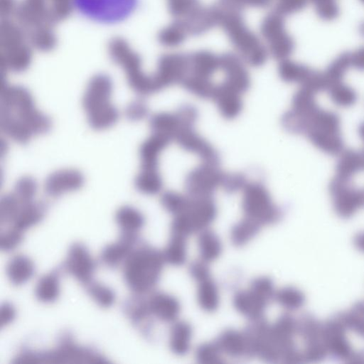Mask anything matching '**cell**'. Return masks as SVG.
Masks as SVG:
<instances>
[{"mask_svg": "<svg viewBox=\"0 0 364 364\" xmlns=\"http://www.w3.org/2000/svg\"><path fill=\"white\" fill-rule=\"evenodd\" d=\"M0 127L9 138L21 144L33 136L48 133L49 116L38 110L30 91L21 85H5L1 90Z\"/></svg>", "mask_w": 364, "mask_h": 364, "instance_id": "1", "label": "cell"}, {"mask_svg": "<svg viewBox=\"0 0 364 364\" xmlns=\"http://www.w3.org/2000/svg\"><path fill=\"white\" fill-rule=\"evenodd\" d=\"M164 263L161 252L148 245H136L123 262L126 284L135 294L151 291L160 279Z\"/></svg>", "mask_w": 364, "mask_h": 364, "instance_id": "2", "label": "cell"}, {"mask_svg": "<svg viewBox=\"0 0 364 364\" xmlns=\"http://www.w3.org/2000/svg\"><path fill=\"white\" fill-rule=\"evenodd\" d=\"M112 90V80L106 74L95 75L87 83L82 104L88 124L95 130L110 128L119 119V110L111 102Z\"/></svg>", "mask_w": 364, "mask_h": 364, "instance_id": "3", "label": "cell"}, {"mask_svg": "<svg viewBox=\"0 0 364 364\" xmlns=\"http://www.w3.org/2000/svg\"><path fill=\"white\" fill-rule=\"evenodd\" d=\"M304 135L317 149L332 156L340 154L344 149L341 132L339 116L328 110L318 108L306 117Z\"/></svg>", "mask_w": 364, "mask_h": 364, "instance_id": "4", "label": "cell"}, {"mask_svg": "<svg viewBox=\"0 0 364 364\" xmlns=\"http://www.w3.org/2000/svg\"><path fill=\"white\" fill-rule=\"evenodd\" d=\"M112 60L124 70L129 85L140 96H147L159 92L154 77L146 75L141 68V59L126 41L116 38L109 46Z\"/></svg>", "mask_w": 364, "mask_h": 364, "instance_id": "5", "label": "cell"}, {"mask_svg": "<svg viewBox=\"0 0 364 364\" xmlns=\"http://www.w3.org/2000/svg\"><path fill=\"white\" fill-rule=\"evenodd\" d=\"M217 215V207L212 196L191 197L186 210L174 216L171 233L187 237L208 228Z\"/></svg>", "mask_w": 364, "mask_h": 364, "instance_id": "6", "label": "cell"}, {"mask_svg": "<svg viewBox=\"0 0 364 364\" xmlns=\"http://www.w3.org/2000/svg\"><path fill=\"white\" fill-rule=\"evenodd\" d=\"M242 208L245 217L251 218L262 226L276 223L281 211L273 202L267 188L260 182H248L244 188Z\"/></svg>", "mask_w": 364, "mask_h": 364, "instance_id": "7", "label": "cell"}, {"mask_svg": "<svg viewBox=\"0 0 364 364\" xmlns=\"http://www.w3.org/2000/svg\"><path fill=\"white\" fill-rule=\"evenodd\" d=\"M137 0H74V6L85 16L100 23H114L128 17Z\"/></svg>", "mask_w": 364, "mask_h": 364, "instance_id": "8", "label": "cell"}, {"mask_svg": "<svg viewBox=\"0 0 364 364\" xmlns=\"http://www.w3.org/2000/svg\"><path fill=\"white\" fill-rule=\"evenodd\" d=\"M223 173L219 165L202 162L185 178V189L191 197H210L220 186Z\"/></svg>", "mask_w": 364, "mask_h": 364, "instance_id": "9", "label": "cell"}, {"mask_svg": "<svg viewBox=\"0 0 364 364\" xmlns=\"http://www.w3.org/2000/svg\"><path fill=\"white\" fill-rule=\"evenodd\" d=\"M329 191L336 211L342 216H349L364 206V188L354 186L351 179L336 176L330 182Z\"/></svg>", "mask_w": 364, "mask_h": 364, "instance_id": "10", "label": "cell"}, {"mask_svg": "<svg viewBox=\"0 0 364 364\" xmlns=\"http://www.w3.org/2000/svg\"><path fill=\"white\" fill-rule=\"evenodd\" d=\"M36 363L105 362L100 355L76 346L69 333L61 336L59 346L55 350L41 355H36Z\"/></svg>", "mask_w": 364, "mask_h": 364, "instance_id": "11", "label": "cell"}, {"mask_svg": "<svg viewBox=\"0 0 364 364\" xmlns=\"http://www.w3.org/2000/svg\"><path fill=\"white\" fill-rule=\"evenodd\" d=\"M95 267V261L85 245L75 242L70 245L63 263L65 272L86 284L92 280Z\"/></svg>", "mask_w": 364, "mask_h": 364, "instance_id": "12", "label": "cell"}, {"mask_svg": "<svg viewBox=\"0 0 364 364\" xmlns=\"http://www.w3.org/2000/svg\"><path fill=\"white\" fill-rule=\"evenodd\" d=\"M174 141L183 150L197 154L202 162L219 165L218 151L195 131L194 127H179Z\"/></svg>", "mask_w": 364, "mask_h": 364, "instance_id": "13", "label": "cell"}, {"mask_svg": "<svg viewBox=\"0 0 364 364\" xmlns=\"http://www.w3.org/2000/svg\"><path fill=\"white\" fill-rule=\"evenodd\" d=\"M85 177L75 168H63L51 173L44 183L46 193L52 198L79 190L83 186Z\"/></svg>", "mask_w": 364, "mask_h": 364, "instance_id": "14", "label": "cell"}, {"mask_svg": "<svg viewBox=\"0 0 364 364\" xmlns=\"http://www.w3.org/2000/svg\"><path fill=\"white\" fill-rule=\"evenodd\" d=\"M136 234L122 232L117 242L109 244L102 250L101 262L109 268L119 266L138 243Z\"/></svg>", "mask_w": 364, "mask_h": 364, "instance_id": "15", "label": "cell"}, {"mask_svg": "<svg viewBox=\"0 0 364 364\" xmlns=\"http://www.w3.org/2000/svg\"><path fill=\"white\" fill-rule=\"evenodd\" d=\"M212 100L220 115L226 119H235L242 109L241 94L224 82L216 86Z\"/></svg>", "mask_w": 364, "mask_h": 364, "instance_id": "16", "label": "cell"}, {"mask_svg": "<svg viewBox=\"0 0 364 364\" xmlns=\"http://www.w3.org/2000/svg\"><path fill=\"white\" fill-rule=\"evenodd\" d=\"M147 301L151 315L162 321H174L179 315L180 304L176 297L168 294L154 292Z\"/></svg>", "mask_w": 364, "mask_h": 364, "instance_id": "17", "label": "cell"}, {"mask_svg": "<svg viewBox=\"0 0 364 364\" xmlns=\"http://www.w3.org/2000/svg\"><path fill=\"white\" fill-rule=\"evenodd\" d=\"M233 304L240 314L252 321L264 318L268 303L250 289L236 293Z\"/></svg>", "mask_w": 364, "mask_h": 364, "instance_id": "18", "label": "cell"}, {"mask_svg": "<svg viewBox=\"0 0 364 364\" xmlns=\"http://www.w3.org/2000/svg\"><path fill=\"white\" fill-rule=\"evenodd\" d=\"M171 141L154 134L144 140L139 147L141 169H158L160 154Z\"/></svg>", "mask_w": 364, "mask_h": 364, "instance_id": "19", "label": "cell"}, {"mask_svg": "<svg viewBox=\"0 0 364 364\" xmlns=\"http://www.w3.org/2000/svg\"><path fill=\"white\" fill-rule=\"evenodd\" d=\"M220 67L226 74L224 83L240 94L247 91L250 86V79L247 72L237 60L224 58L220 62Z\"/></svg>", "mask_w": 364, "mask_h": 364, "instance_id": "20", "label": "cell"}, {"mask_svg": "<svg viewBox=\"0 0 364 364\" xmlns=\"http://www.w3.org/2000/svg\"><path fill=\"white\" fill-rule=\"evenodd\" d=\"M364 171V149H343L338 154L336 165V176L351 179L357 173Z\"/></svg>", "mask_w": 364, "mask_h": 364, "instance_id": "21", "label": "cell"}, {"mask_svg": "<svg viewBox=\"0 0 364 364\" xmlns=\"http://www.w3.org/2000/svg\"><path fill=\"white\" fill-rule=\"evenodd\" d=\"M35 267L33 261L23 255H16L8 262L6 267L9 282L15 286L27 282L33 275Z\"/></svg>", "mask_w": 364, "mask_h": 364, "instance_id": "22", "label": "cell"}, {"mask_svg": "<svg viewBox=\"0 0 364 364\" xmlns=\"http://www.w3.org/2000/svg\"><path fill=\"white\" fill-rule=\"evenodd\" d=\"M46 210V205L43 202L33 200L22 203L11 227L23 231L39 223L44 217Z\"/></svg>", "mask_w": 364, "mask_h": 364, "instance_id": "23", "label": "cell"}, {"mask_svg": "<svg viewBox=\"0 0 364 364\" xmlns=\"http://www.w3.org/2000/svg\"><path fill=\"white\" fill-rule=\"evenodd\" d=\"M222 353L232 358L247 355V341L244 332L235 329L224 331L215 341Z\"/></svg>", "mask_w": 364, "mask_h": 364, "instance_id": "24", "label": "cell"}, {"mask_svg": "<svg viewBox=\"0 0 364 364\" xmlns=\"http://www.w3.org/2000/svg\"><path fill=\"white\" fill-rule=\"evenodd\" d=\"M149 126L152 134L173 141L179 129V122L175 112H161L151 116Z\"/></svg>", "mask_w": 364, "mask_h": 364, "instance_id": "25", "label": "cell"}, {"mask_svg": "<svg viewBox=\"0 0 364 364\" xmlns=\"http://www.w3.org/2000/svg\"><path fill=\"white\" fill-rule=\"evenodd\" d=\"M31 61V50L23 44L5 49L1 58V63L5 68L15 73L26 70Z\"/></svg>", "mask_w": 364, "mask_h": 364, "instance_id": "26", "label": "cell"}, {"mask_svg": "<svg viewBox=\"0 0 364 364\" xmlns=\"http://www.w3.org/2000/svg\"><path fill=\"white\" fill-rule=\"evenodd\" d=\"M192 328L184 321H176L170 332L169 346L171 351L178 355L186 354L191 347Z\"/></svg>", "mask_w": 364, "mask_h": 364, "instance_id": "27", "label": "cell"}, {"mask_svg": "<svg viewBox=\"0 0 364 364\" xmlns=\"http://www.w3.org/2000/svg\"><path fill=\"white\" fill-rule=\"evenodd\" d=\"M115 220L123 232L137 233L145 223L143 214L130 205H123L116 212Z\"/></svg>", "mask_w": 364, "mask_h": 364, "instance_id": "28", "label": "cell"}, {"mask_svg": "<svg viewBox=\"0 0 364 364\" xmlns=\"http://www.w3.org/2000/svg\"><path fill=\"white\" fill-rule=\"evenodd\" d=\"M198 245L201 259L206 262L217 259L223 250L219 237L208 228L200 232Z\"/></svg>", "mask_w": 364, "mask_h": 364, "instance_id": "29", "label": "cell"}, {"mask_svg": "<svg viewBox=\"0 0 364 364\" xmlns=\"http://www.w3.org/2000/svg\"><path fill=\"white\" fill-rule=\"evenodd\" d=\"M34 294L41 302H54L60 294L58 273H48L39 278L35 287Z\"/></svg>", "mask_w": 364, "mask_h": 364, "instance_id": "30", "label": "cell"}, {"mask_svg": "<svg viewBox=\"0 0 364 364\" xmlns=\"http://www.w3.org/2000/svg\"><path fill=\"white\" fill-rule=\"evenodd\" d=\"M134 186L141 193L153 196L163 188V179L158 169H141L134 179Z\"/></svg>", "mask_w": 364, "mask_h": 364, "instance_id": "31", "label": "cell"}, {"mask_svg": "<svg viewBox=\"0 0 364 364\" xmlns=\"http://www.w3.org/2000/svg\"><path fill=\"white\" fill-rule=\"evenodd\" d=\"M197 300L200 307L206 312H213L218 309L219 293L211 278L198 282Z\"/></svg>", "mask_w": 364, "mask_h": 364, "instance_id": "32", "label": "cell"}, {"mask_svg": "<svg viewBox=\"0 0 364 364\" xmlns=\"http://www.w3.org/2000/svg\"><path fill=\"white\" fill-rule=\"evenodd\" d=\"M261 227L255 220L245 217L231 230L230 239L232 244L237 247L245 245L259 232Z\"/></svg>", "mask_w": 364, "mask_h": 364, "instance_id": "33", "label": "cell"}, {"mask_svg": "<svg viewBox=\"0 0 364 364\" xmlns=\"http://www.w3.org/2000/svg\"><path fill=\"white\" fill-rule=\"evenodd\" d=\"M313 69L309 67L289 60H282L279 66L281 79L288 83L304 84Z\"/></svg>", "mask_w": 364, "mask_h": 364, "instance_id": "34", "label": "cell"}, {"mask_svg": "<svg viewBox=\"0 0 364 364\" xmlns=\"http://www.w3.org/2000/svg\"><path fill=\"white\" fill-rule=\"evenodd\" d=\"M181 85L188 92L203 100H212L217 86L210 77L196 75L186 76Z\"/></svg>", "mask_w": 364, "mask_h": 364, "instance_id": "35", "label": "cell"}, {"mask_svg": "<svg viewBox=\"0 0 364 364\" xmlns=\"http://www.w3.org/2000/svg\"><path fill=\"white\" fill-rule=\"evenodd\" d=\"M186 237L171 234V237L162 252L165 262L173 266H181L186 260Z\"/></svg>", "mask_w": 364, "mask_h": 364, "instance_id": "36", "label": "cell"}, {"mask_svg": "<svg viewBox=\"0 0 364 364\" xmlns=\"http://www.w3.org/2000/svg\"><path fill=\"white\" fill-rule=\"evenodd\" d=\"M140 294H136L129 298L123 306L124 312L133 324L141 325L151 315L147 300L141 298Z\"/></svg>", "mask_w": 364, "mask_h": 364, "instance_id": "37", "label": "cell"}, {"mask_svg": "<svg viewBox=\"0 0 364 364\" xmlns=\"http://www.w3.org/2000/svg\"><path fill=\"white\" fill-rule=\"evenodd\" d=\"M327 90L331 102L339 107H350L358 100L355 90L343 82L332 85Z\"/></svg>", "mask_w": 364, "mask_h": 364, "instance_id": "38", "label": "cell"}, {"mask_svg": "<svg viewBox=\"0 0 364 364\" xmlns=\"http://www.w3.org/2000/svg\"><path fill=\"white\" fill-rule=\"evenodd\" d=\"M350 67V53H343L336 58L323 72L328 87L343 82L345 75Z\"/></svg>", "mask_w": 364, "mask_h": 364, "instance_id": "39", "label": "cell"}, {"mask_svg": "<svg viewBox=\"0 0 364 364\" xmlns=\"http://www.w3.org/2000/svg\"><path fill=\"white\" fill-rule=\"evenodd\" d=\"M318 108L314 93L300 87L293 95L291 109L296 112L309 116Z\"/></svg>", "mask_w": 364, "mask_h": 364, "instance_id": "40", "label": "cell"}, {"mask_svg": "<svg viewBox=\"0 0 364 364\" xmlns=\"http://www.w3.org/2000/svg\"><path fill=\"white\" fill-rule=\"evenodd\" d=\"M85 286L87 294L99 306L107 309L114 303V292L109 287L92 280Z\"/></svg>", "mask_w": 364, "mask_h": 364, "instance_id": "41", "label": "cell"}, {"mask_svg": "<svg viewBox=\"0 0 364 364\" xmlns=\"http://www.w3.org/2000/svg\"><path fill=\"white\" fill-rule=\"evenodd\" d=\"M162 207L174 216L184 213L189 204L190 196L175 191L164 192L160 198Z\"/></svg>", "mask_w": 364, "mask_h": 364, "instance_id": "42", "label": "cell"}, {"mask_svg": "<svg viewBox=\"0 0 364 364\" xmlns=\"http://www.w3.org/2000/svg\"><path fill=\"white\" fill-rule=\"evenodd\" d=\"M22 202L14 193L4 195L0 200V221L3 224H11L17 215Z\"/></svg>", "mask_w": 364, "mask_h": 364, "instance_id": "43", "label": "cell"}, {"mask_svg": "<svg viewBox=\"0 0 364 364\" xmlns=\"http://www.w3.org/2000/svg\"><path fill=\"white\" fill-rule=\"evenodd\" d=\"M37 191L36 181L31 176H25L17 180L13 193L22 203H27L34 200Z\"/></svg>", "mask_w": 364, "mask_h": 364, "instance_id": "44", "label": "cell"}, {"mask_svg": "<svg viewBox=\"0 0 364 364\" xmlns=\"http://www.w3.org/2000/svg\"><path fill=\"white\" fill-rule=\"evenodd\" d=\"M31 42L41 50H49L55 43V37L48 25H42L33 29Z\"/></svg>", "mask_w": 364, "mask_h": 364, "instance_id": "45", "label": "cell"}, {"mask_svg": "<svg viewBox=\"0 0 364 364\" xmlns=\"http://www.w3.org/2000/svg\"><path fill=\"white\" fill-rule=\"evenodd\" d=\"M222 352L215 342L201 344L196 350V358L198 362L205 364L221 362Z\"/></svg>", "mask_w": 364, "mask_h": 364, "instance_id": "46", "label": "cell"}, {"mask_svg": "<svg viewBox=\"0 0 364 364\" xmlns=\"http://www.w3.org/2000/svg\"><path fill=\"white\" fill-rule=\"evenodd\" d=\"M274 299L283 307L288 309H295L302 303V296L296 289L285 287L275 293Z\"/></svg>", "mask_w": 364, "mask_h": 364, "instance_id": "47", "label": "cell"}, {"mask_svg": "<svg viewBox=\"0 0 364 364\" xmlns=\"http://www.w3.org/2000/svg\"><path fill=\"white\" fill-rule=\"evenodd\" d=\"M250 289L268 304L274 298L276 293L272 280L267 277L255 279Z\"/></svg>", "mask_w": 364, "mask_h": 364, "instance_id": "48", "label": "cell"}, {"mask_svg": "<svg viewBox=\"0 0 364 364\" xmlns=\"http://www.w3.org/2000/svg\"><path fill=\"white\" fill-rule=\"evenodd\" d=\"M247 183L245 175L242 173H223L220 187L231 194L243 190Z\"/></svg>", "mask_w": 364, "mask_h": 364, "instance_id": "49", "label": "cell"}, {"mask_svg": "<svg viewBox=\"0 0 364 364\" xmlns=\"http://www.w3.org/2000/svg\"><path fill=\"white\" fill-rule=\"evenodd\" d=\"M22 240V231L11 227L1 234L0 248L4 252L12 251L21 243Z\"/></svg>", "mask_w": 364, "mask_h": 364, "instance_id": "50", "label": "cell"}, {"mask_svg": "<svg viewBox=\"0 0 364 364\" xmlns=\"http://www.w3.org/2000/svg\"><path fill=\"white\" fill-rule=\"evenodd\" d=\"M124 114L129 121L139 122L147 117L149 108L144 100L137 99L127 105L124 109Z\"/></svg>", "mask_w": 364, "mask_h": 364, "instance_id": "51", "label": "cell"}, {"mask_svg": "<svg viewBox=\"0 0 364 364\" xmlns=\"http://www.w3.org/2000/svg\"><path fill=\"white\" fill-rule=\"evenodd\" d=\"M318 16L324 21H332L339 15V7L336 0H323L314 4Z\"/></svg>", "mask_w": 364, "mask_h": 364, "instance_id": "52", "label": "cell"}, {"mask_svg": "<svg viewBox=\"0 0 364 364\" xmlns=\"http://www.w3.org/2000/svg\"><path fill=\"white\" fill-rule=\"evenodd\" d=\"M175 113L179 122V127H194L198 117L197 109L189 104L181 105Z\"/></svg>", "mask_w": 364, "mask_h": 364, "instance_id": "53", "label": "cell"}, {"mask_svg": "<svg viewBox=\"0 0 364 364\" xmlns=\"http://www.w3.org/2000/svg\"><path fill=\"white\" fill-rule=\"evenodd\" d=\"M72 6H74V0H50V11L53 21L68 16Z\"/></svg>", "mask_w": 364, "mask_h": 364, "instance_id": "54", "label": "cell"}, {"mask_svg": "<svg viewBox=\"0 0 364 364\" xmlns=\"http://www.w3.org/2000/svg\"><path fill=\"white\" fill-rule=\"evenodd\" d=\"M207 263L200 259L193 262L190 266L191 276L198 282L210 278V273Z\"/></svg>", "mask_w": 364, "mask_h": 364, "instance_id": "55", "label": "cell"}, {"mask_svg": "<svg viewBox=\"0 0 364 364\" xmlns=\"http://www.w3.org/2000/svg\"><path fill=\"white\" fill-rule=\"evenodd\" d=\"M16 311L13 305L9 302L1 304L0 309V326L3 327L10 323L15 318Z\"/></svg>", "mask_w": 364, "mask_h": 364, "instance_id": "56", "label": "cell"}, {"mask_svg": "<svg viewBox=\"0 0 364 364\" xmlns=\"http://www.w3.org/2000/svg\"><path fill=\"white\" fill-rule=\"evenodd\" d=\"M350 59L351 67L359 71H364V46L350 53Z\"/></svg>", "mask_w": 364, "mask_h": 364, "instance_id": "57", "label": "cell"}, {"mask_svg": "<svg viewBox=\"0 0 364 364\" xmlns=\"http://www.w3.org/2000/svg\"><path fill=\"white\" fill-rule=\"evenodd\" d=\"M358 132L360 138L364 142V122H361L358 129Z\"/></svg>", "mask_w": 364, "mask_h": 364, "instance_id": "58", "label": "cell"}, {"mask_svg": "<svg viewBox=\"0 0 364 364\" xmlns=\"http://www.w3.org/2000/svg\"><path fill=\"white\" fill-rule=\"evenodd\" d=\"M359 33L364 38V21L359 26Z\"/></svg>", "mask_w": 364, "mask_h": 364, "instance_id": "59", "label": "cell"}, {"mask_svg": "<svg viewBox=\"0 0 364 364\" xmlns=\"http://www.w3.org/2000/svg\"><path fill=\"white\" fill-rule=\"evenodd\" d=\"M310 1H311L314 4L317 3V2H319V1H323V0H309Z\"/></svg>", "mask_w": 364, "mask_h": 364, "instance_id": "60", "label": "cell"}, {"mask_svg": "<svg viewBox=\"0 0 364 364\" xmlns=\"http://www.w3.org/2000/svg\"><path fill=\"white\" fill-rule=\"evenodd\" d=\"M360 1H362L364 4V0H360Z\"/></svg>", "mask_w": 364, "mask_h": 364, "instance_id": "61", "label": "cell"}]
</instances>
